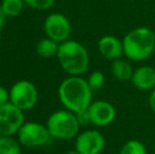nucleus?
<instances>
[{
  "mask_svg": "<svg viewBox=\"0 0 155 154\" xmlns=\"http://www.w3.org/2000/svg\"><path fill=\"white\" fill-rule=\"evenodd\" d=\"M59 50V43L50 38L41 39L36 47V52L39 56L43 58H50L56 56Z\"/></svg>",
  "mask_w": 155,
  "mask_h": 154,
  "instance_id": "nucleus-14",
  "label": "nucleus"
},
{
  "mask_svg": "<svg viewBox=\"0 0 155 154\" xmlns=\"http://www.w3.org/2000/svg\"><path fill=\"white\" fill-rule=\"evenodd\" d=\"M99 54L108 60H116L124 56L123 39L114 35H104L97 42Z\"/></svg>",
  "mask_w": 155,
  "mask_h": 154,
  "instance_id": "nucleus-11",
  "label": "nucleus"
},
{
  "mask_svg": "<svg viewBox=\"0 0 155 154\" xmlns=\"http://www.w3.org/2000/svg\"><path fill=\"white\" fill-rule=\"evenodd\" d=\"M10 101L22 111L31 110L38 101V91L29 80H19L10 89Z\"/></svg>",
  "mask_w": 155,
  "mask_h": 154,
  "instance_id": "nucleus-6",
  "label": "nucleus"
},
{
  "mask_svg": "<svg viewBox=\"0 0 155 154\" xmlns=\"http://www.w3.org/2000/svg\"><path fill=\"white\" fill-rule=\"evenodd\" d=\"M110 1H112V0H110Z\"/></svg>",
  "mask_w": 155,
  "mask_h": 154,
  "instance_id": "nucleus-26",
  "label": "nucleus"
},
{
  "mask_svg": "<svg viewBox=\"0 0 155 154\" xmlns=\"http://www.w3.org/2000/svg\"><path fill=\"white\" fill-rule=\"evenodd\" d=\"M10 101V91H8L3 86H0V107Z\"/></svg>",
  "mask_w": 155,
  "mask_h": 154,
  "instance_id": "nucleus-21",
  "label": "nucleus"
},
{
  "mask_svg": "<svg viewBox=\"0 0 155 154\" xmlns=\"http://www.w3.org/2000/svg\"><path fill=\"white\" fill-rule=\"evenodd\" d=\"M25 4L31 6L32 8L35 10L45 11L51 8L54 5L56 0H23Z\"/></svg>",
  "mask_w": 155,
  "mask_h": 154,
  "instance_id": "nucleus-19",
  "label": "nucleus"
},
{
  "mask_svg": "<svg viewBox=\"0 0 155 154\" xmlns=\"http://www.w3.org/2000/svg\"><path fill=\"white\" fill-rule=\"evenodd\" d=\"M149 107H150V110L152 111V113L155 114V89L150 92V95H149Z\"/></svg>",
  "mask_w": 155,
  "mask_h": 154,
  "instance_id": "nucleus-22",
  "label": "nucleus"
},
{
  "mask_svg": "<svg viewBox=\"0 0 155 154\" xmlns=\"http://www.w3.org/2000/svg\"><path fill=\"white\" fill-rule=\"evenodd\" d=\"M131 82L137 90L151 92L155 89V69L147 64L134 69Z\"/></svg>",
  "mask_w": 155,
  "mask_h": 154,
  "instance_id": "nucleus-12",
  "label": "nucleus"
},
{
  "mask_svg": "<svg viewBox=\"0 0 155 154\" xmlns=\"http://www.w3.org/2000/svg\"><path fill=\"white\" fill-rule=\"evenodd\" d=\"M91 125L96 127H107L114 121L116 117V109L111 103L107 100L92 101L88 108Z\"/></svg>",
  "mask_w": 155,
  "mask_h": 154,
  "instance_id": "nucleus-10",
  "label": "nucleus"
},
{
  "mask_svg": "<svg viewBox=\"0 0 155 154\" xmlns=\"http://www.w3.org/2000/svg\"><path fill=\"white\" fill-rule=\"evenodd\" d=\"M76 117H77V120H78V123H79L80 127H81V126L90 125L91 123L90 116H89V113H88V109L84 110V111L79 112V113H76Z\"/></svg>",
  "mask_w": 155,
  "mask_h": 154,
  "instance_id": "nucleus-20",
  "label": "nucleus"
},
{
  "mask_svg": "<svg viewBox=\"0 0 155 154\" xmlns=\"http://www.w3.org/2000/svg\"><path fill=\"white\" fill-rule=\"evenodd\" d=\"M23 123V111L11 101L0 107V136H14Z\"/></svg>",
  "mask_w": 155,
  "mask_h": 154,
  "instance_id": "nucleus-7",
  "label": "nucleus"
},
{
  "mask_svg": "<svg viewBox=\"0 0 155 154\" xmlns=\"http://www.w3.org/2000/svg\"><path fill=\"white\" fill-rule=\"evenodd\" d=\"M0 154H21V144L13 136H0Z\"/></svg>",
  "mask_w": 155,
  "mask_h": 154,
  "instance_id": "nucleus-15",
  "label": "nucleus"
},
{
  "mask_svg": "<svg viewBox=\"0 0 155 154\" xmlns=\"http://www.w3.org/2000/svg\"><path fill=\"white\" fill-rule=\"evenodd\" d=\"M124 56L132 61H143L155 51V33L148 27H137L123 38Z\"/></svg>",
  "mask_w": 155,
  "mask_h": 154,
  "instance_id": "nucleus-2",
  "label": "nucleus"
},
{
  "mask_svg": "<svg viewBox=\"0 0 155 154\" xmlns=\"http://www.w3.org/2000/svg\"><path fill=\"white\" fill-rule=\"evenodd\" d=\"M128 1H134V0H128Z\"/></svg>",
  "mask_w": 155,
  "mask_h": 154,
  "instance_id": "nucleus-25",
  "label": "nucleus"
},
{
  "mask_svg": "<svg viewBox=\"0 0 155 154\" xmlns=\"http://www.w3.org/2000/svg\"><path fill=\"white\" fill-rule=\"evenodd\" d=\"M5 19H6L5 14H4L3 11H2L1 8H0V38H1V30H2V28H3V25H4Z\"/></svg>",
  "mask_w": 155,
  "mask_h": 154,
  "instance_id": "nucleus-23",
  "label": "nucleus"
},
{
  "mask_svg": "<svg viewBox=\"0 0 155 154\" xmlns=\"http://www.w3.org/2000/svg\"><path fill=\"white\" fill-rule=\"evenodd\" d=\"M87 81H88L90 88L92 89V91H98L104 84V75L100 71H94L89 75Z\"/></svg>",
  "mask_w": 155,
  "mask_h": 154,
  "instance_id": "nucleus-18",
  "label": "nucleus"
},
{
  "mask_svg": "<svg viewBox=\"0 0 155 154\" xmlns=\"http://www.w3.org/2000/svg\"><path fill=\"white\" fill-rule=\"evenodd\" d=\"M65 154H79V153H78L76 150H73V151H69V152H67Z\"/></svg>",
  "mask_w": 155,
  "mask_h": 154,
  "instance_id": "nucleus-24",
  "label": "nucleus"
},
{
  "mask_svg": "<svg viewBox=\"0 0 155 154\" xmlns=\"http://www.w3.org/2000/svg\"><path fill=\"white\" fill-rule=\"evenodd\" d=\"M43 30L48 38L60 43L69 40L71 35V23L67 16L60 13L50 14L43 23Z\"/></svg>",
  "mask_w": 155,
  "mask_h": 154,
  "instance_id": "nucleus-8",
  "label": "nucleus"
},
{
  "mask_svg": "<svg viewBox=\"0 0 155 154\" xmlns=\"http://www.w3.org/2000/svg\"><path fill=\"white\" fill-rule=\"evenodd\" d=\"M119 154H148V151L140 140L130 139L123 145Z\"/></svg>",
  "mask_w": 155,
  "mask_h": 154,
  "instance_id": "nucleus-17",
  "label": "nucleus"
},
{
  "mask_svg": "<svg viewBox=\"0 0 155 154\" xmlns=\"http://www.w3.org/2000/svg\"><path fill=\"white\" fill-rule=\"evenodd\" d=\"M104 145V136L95 129L86 130L75 138V150L79 154H100Z\"/></svg>",
  "mask_w": 155,
  "mask_h": 154,
  "instance_id": "nucleus-9",
  "label": "nucleus"
},
{
  "mask_svg": "<svg viewBox=\"0 0 155 154\" xmlns=\"http://www.w3.org/2000/svg\"><path fill=\"white\" fill-rule=\"evenodd\" d=\"M93 91L88 81L80 76L65 78L58 88V98L65 110L79 113L92 103Z\"/></svg>",
  "mask_w": 155,
  "mask_h": 154,
  "instance_id": "nucleus-1",
  "label": "nucleus"
},
{
  "mask_svg": "<svg viewBox=\"0 0 155 154\" xmlns=\"http://www.w3.org/2000/svg\"><path fill=\"white\" fill-rule=\"evenodd\" d=\"M17 136L21 146L25 148L42 147L52 138L47 126L35 121H28L23 123L19 129Z\"/></svg>",
  "mask_w": 155,
  "mask_h": 154,
  "instance_id": "nucleus-5",
  "label": "nucleus"
},
{
  "mask_svg": "<svg viewBox=\"0 0 155 154\" xmlns=\"http://www.w3.org/2000/svg\"><path fill=\"white\" fill-rule=\"evenodd\" d=\"M57 59L60 67L70 76H80L90 66L89 52L79 41L67 40L59 44Z\"/></svg>",
  "mask_w": 155,
  "mask_h": 154,
  "instance_id": "nucleus-3",
  "label": "nucleus"
},
{
  "mask_svg": "<svg viewBox=\"0 0 155 154\" xmlns=\"http://www.w3.org/2000/svg\"><path fill=\"white\" fill-rule=\"evenodd\" d=\"M25 4L23 0H2L0 8L6 17H16L22 12Z\"/></svg>",
  "mask_w": 155,
  "mask_h": 154,
  "instance_id": "nucleus-16",
  "label": "nucleus"
},
{
  "mask_svg": "<svg viewBox=\"0 0 155 154\" xmlns=\"http://www.w3.org/2000/svg\"><path fill=\"white\" fill-rule=\"evenodd\" d=\"M45 126L52 138L60 140L76 138L80 129L76 114L65 109L53 112L48 118Z\"/></svg>",
  "mask_w": 155,
  "mask_h": 154,
  "instance_id": "nucleus-4",
  "label": "nucleus"
},
{
  "mask_svg": "<svg viewBox=\"0 0 155 154\" xmlns=\"http://www.w3.org/2000/svg\"><path fill=\"white\" fill-rule=\"evenodd\" d=\"M111 73L119 81H131L134 69L128 59L118 58L111 64Z\"/></svg>",
  "mask_w": 155,
  "mask_h": 154,
  "instance_id": "nucleus-13",
  "label": "nucleus"
}]
</instances>
